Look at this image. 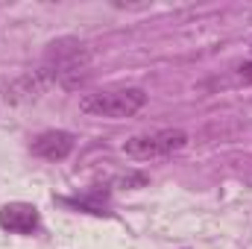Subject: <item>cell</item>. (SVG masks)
<instances>
[{"label": "cell", "instance_id": "cell-1", "mask_svg": "<svg viewBox=\"0 0 252 249\" xmlns=\"http://www.w3.org/2000/svg\"><path fill=\"white\" fill-rule=\"evenodd\" d=\"M147 106V91L138 85H118V88H100V91H88L79 100V112L88 118H109V121H121L132 118Z\"/></svg>", "mask_w": 252, "mask_h": 249}, {"label": "cell", "instance_id": "cell-2", "mask_svg": "<svg viewBox=\"0 0 252 249\" xmlns=\"http://www.w3.org/2000/svg\"><path fill=\"white\" fill-rule=\"evenodd\" d=\"M185 144H188V135L182 129H158V132H144L129 138L124 144V153L135 161H156L185 150Z\"/></svg>", "mask_w": 252, "mask_h": 249}, {"label": "cell", "instance_id": "cell-3", "mask_svg": "<svg viewBox=\"0 0 252 249\" xmlns=\"http://www.w3.org/2000/svg\"><path fill=\"white\" fill-rule=\"evenodd\" d=\"M88 67V50L79 41H56L47 50V70L53 76H62L64 82L70 85V76H79Z\"/></svg>", "mask_w": 252, "mask_h": 249}, {"label": "cell", "instance_id": "cell-4", "mask_svg": "<svg viewBox=\"0 0 252 249\" xmlns=\"http://www.w3.org/2000/svg\"><path fill=\"white\" fill-rule=\"evenodd\" d=\"M32 156L44 158V161H64L70 153H73V135L62 132V129H50V132H41L32 144H30Z\"/></svg>", "mask_w": 252, "mask_h": 249}, {"label": "cell", "instance_id": "cell-5", "mask_svg": "<svg viewBox=\"0 0 252 249\" xmlns=\"http://www.w3.org/2000/svg\"><path fill=\"white\" fill-rule=\"evenodd\" d=\"M0 226L12 235H32L38 229V208L30 202H9L0 208Z\"/></svg>", "mask_w": 252, "mask_h": 249}, {"label": "cell", "instance_id": "cell-6", "mask_svg": "<svg viewBox=\"0 0 252 249\" xmlns=\"http://www.w3.org/2000/svg\"><path fill=\"white\" fill-rule=\"evenodd\" d=\"M238 76L244 79V82H252V62H244L238 67Z\"/></svg>", "mask_w": 252, "mask_h": 249}]
</instances>
